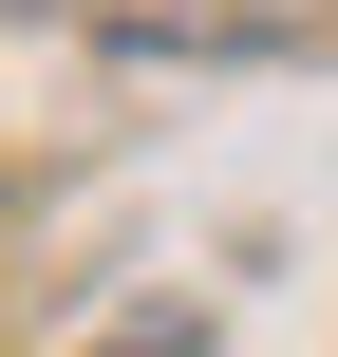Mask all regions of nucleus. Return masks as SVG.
Listing matches in <instances>:
<instances>
[]
</instances>
